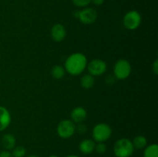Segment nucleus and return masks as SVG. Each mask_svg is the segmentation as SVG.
Returning <instances> with one entry per match:
<instances>
[{
  "mask_svg": "<svg viewBox=\"0 0 158 157\" xmlns=\"http://www.w3.org/2000/svg\"><path fill=\"white\" fill-rule=\"evenodd\" d=\"M75 130H77L80 134H83L86 132V130H87V128H86V126H85V125L81 124V123H80V124H79L78 126H77V127H76Z\"/></svg>",
  "mask_w": 158,
  "mask_h": 157,
  "instance_id": "21",
  "label": "nucleus"
},
{
  "mask_svg": "<svg viewBox=\"0 0 158 157\" xmlns=\"http://www.w3.org/2000/svg\"><path fill=\"white\" fill-rule=\"evenodd\" d=\"M91 2H93L96 6H101L104 2V0H91Z\"/></svg>",
  "mask_w": 158,
  "mask_h": 157,
  "instance_id": "24",
  "label": "nucleus"
},
{
  "mask_svg": "<svg viewBox=\"0 0 158 157\" xmlns=\"http://www.w3.org/2000/svg\"><path fill=\"white\" fill-rule=\"evenodd\" d=\"M73 3L77 7H86L91 3V0H72Z\"/></svg>",
  "mask_w": 158,
  "mask_h": 157,
  "instance_id": "19",
  "label": "nucleus"
},
{
  "mask_svg": "<svg viewBox=\"0 0 158 157\" xmlns=\"http://www.w3.org/2000/svg\"><path fill=\"white\" fill-rule=\"evenodd\" d=\"M143 157H158V146L157 144H151L145 149Z\"/></svg>",
  "mask_w": 158,
  "mask_h": 157,
  "instance_id": "16",
  "label": "nucleus"
},
{
  "mask_svg": "<svg viewBox=\"0 0 158 157\" xmlns=\"http://www.w3.org/2000/svg\"><path fill=\"white\" fill-rule=\"evenodd\" d=\"M87 60L83 54L77 52L69 55L66 60L65 67L66 70L70 75H78L81 74L86 69Z\"/></svg>",
  "mask_w": 158,
  "mask_h": 157,
  "instance_id": "1",
  "label": "nucleus"
},
{
  "mask_svg": "<svg viewBox=\"0 0 158 157\" xmlns=\"http://www.w3.org/2000/svg\"><path fill=\"white\" fill-rule=\"evenodd\" d=\"M28 157H39V156L36 155H30L29 156H28Z\"/></svg>",
  "mask_w": 158,
  "mask_h": 157,
  "instance_id": "26",
  "label": "nucleus"
},
{
  "mask_svg": "<svg viewBox=\"0 0 158 157\" xmlns=\"http://www.w3.org/2000/svg\"><path fill=\"white\" fill-rule=\"evenodd\" d=\"M74 15L76 18H79L82 23L86 25L92 24L97 18V11L93 8H86L81 11H77Z\"/></svg>",
  "mask_w": 158,
  "mask_h": 157,
  "instance_id": "7",
  "label": "nucleus"
},
{
  "mask_svg": "<svg viewBox=\"0 0 158 157\" xmlns=\"http://www.w3.org/2000/svg\"><path fill=\"white\" fill-rule=\"evenodd\" d=\"M52 75L56 79H60L65 75V69L61 66H55L52 69Z\"/></svg>",
  "mask_w": 158,
  "mask_h": 157,
  "instance_id": "17",
  "label": "nucleus"
},
{
  "mask_svg": "<svg viewBox=\"0 0 158 157\" xmlns=\"http://www.w3.org/2000/svg\"><path fill=\"white\" fill-rule=\"evenodd\" d=\"M141 23V15L138 12L132 10L125 14L123 17V25L129 30H134L140 26Z\"/></svg>",
  "mask_w": 158,
  "mask_h": 157,
  "instance_id": "5",
  "label": "nucleus"
},
{
  "mask_svg": "<svg viewBox=\"0 0 158 157\" xmlns=\"http://www.w3.org/2000/svg\"><path fill=\"white\" fill-rule=\"evenodd\" d=\"M86 111L83 107H76L71 112V119L73 122L80 123L86 118Z\"/></svg>",
  "mask_w": 158,
  "mask_h": 157,
  "instance_id": "11",
  "label": "nucleus"
},
{
  "mask_svg": "<svg viewBox=\"0 0 158 157\" xmlns=\"http://www.w3.org/2000/svg\"><path fill=\"white\" fill-rule=\"evenodd\" d=\"M88 71L91 75H100L106 70V64L101 59H93L87 66Z\"/></svg>",
  "mask_w": 158,
  "mask_h": 157,
  "instance_id": "8",
  "label": "nucleus"
},
{
  "mask_svg": "<svg viewBox=\"0 0 158 157\" xmlns=\"http://www.w3.org/2000/svg\"><path fill=\"white\" fill-rule=\"evenodd\" d=\"M66 157H79V156H77V155H68V156Z\"/></svg>",
  "mask_w": 158,
  "mask_h": 157,
  "instance_id": "25",
  "label": "nucleus"
},
{
  "mask_svg": "<svg viewBox=\"0 0 158 157\" xmlns=\"http://www.w3.org/2000/svg\"><path fill=\"white\" fill-rule=\"evenodd\" d=\"M152 70H153V72H154V74H155V75H157L158 74V61H157V59H156L155 62H154V64H153Z\"/></svg>",
  "mask_w": 158,
  "mask_h": 157,
  "instance_id": "23",
  "label": "nucleus"
},
{
  "mask_svg": "<svg viewBox=\"0 0 158 157\" xmlns=\"http://www.w3.org/2000/svg\"><path fill=\"white\" fill-rule=\"evenodd\" d=\"M95 143L93 140L86 139L80 143V150L83 154H90L95 150Z\"/></svg>",
  "mask_w": 158,
  "mask_h": 157,
  "instance_id": "12",
  "label": "nucleus"
},
{
  "mask_svg": "<svg viewBox=\"0 0 158 157\" xmlns=\"http://www.w3.org/2000/svg\"><path fill=\"white\" fill-rule=\"evenodd\" d=\"M49 157H58V156H57V155H50V156H49Z\"/></svg>",
  "mask_w": 158,
  "mask_h": 157,
  "instance_id": "27",
  "label": "nucleus"
},
{
  "mask_svg": "<svg viewBox=\"0 0 158 157\" xmlns=\"http://www.w3.org/2000/svg\"><path fill=\"white\" fill-rule=\"evenodd\" d=\"M94 83H95V80L93 75H91L90 74H87V75H85L82 77L81 80H80V84H81L82 87L84 88V89H90L94 86Z\"/></svg>",
  "mask_w": 158,
  "mask_h": 157,
  "instance_id": "14",
  "label": "nucleus"
},
{
  "mask_svg": "<svg viewBox=\"0 0 158 157\" xmlns=\"http://www.w3.org/2000/svg\"><path fill=\"white\" fill-rule=\"evenodd\" d=\"M76 126L73 122L65 119L60 122L57 126V134L63 139H68L73 136L75 132Z\"/></svg>",
  "mask_w": 158,
  "mask_h": 157,
  "instance_id": "6",
  "label": "nucleus"
},
{
  "mask_svg": "<svg viewBox=\"0 0 158 157\" xmlns=\"http://www.w3.org/2000/svg\"><path fill=\"white\" fill-rule=\"evenodd\" d=\"M114 72L115 77L118 79H125L131 72V66L126 59H119L114 65Z\"/></svg>",
  "mask_w": 158,
  "mask_h": 157,
  "instance_id": "4",
  "label": "nucleus"
},
{
  "mask_svg": "<svg viewBox=\"0 0 158 157\" xmlns=\"http://www.w3.org/2000/svg\"><path fill=\"white\" fill-rule=\"evenodd\" d=\"M134 150L132 142L128 139L117 140L114 146V152L117 157H130L132 155Z\"/></svg>",
  "mask_w": 158,
  "mask_h": 157,
  "instance_id": "2",
  "label": "nucleus"
},
{
  "mask_svg": "<svg viewBox=\"0 0 158 157\" xmlns=\"http://www.w3.org/2000/svg\"><path fill=\"white\" fill-rule=\"evenodd\" d=\"M1 143L3 147L7 150L13 149V148L15 146V138L13 135L10 133L5 134L2 137Z\"/></svg>",
  "mask_w": 158,
  "mask_h": 157,
  "instance_id": "13",
  "label": "nucleus"
},
{
  "mask_svg": "<svg viewBox=\"0 0 158 157\" xmlns=\"http://www.w3.org/2000/svg\"><path fill=\"white\" fill-rule=\"evenodd\" d=\"M66 29L65 27L61 24H56L51 29L50 35L52 39L56 42H60L63 41L66 37Z\"/></svg>",
  "mask_w": 158,
  "mask_h": 157,
  "instance_id": "9",
  "label": "nucleus"
},
{
  "mask_svg": "<svg viewBox=\"0 0 158 157\" xmlns=\"http://www.w3.org/2000/svg\"><path fill=\"white\" fill-rule=\"evenodd\" d=\"M11 123V115L6 108L0 106V132L5 130Z\"/></svg>",
  "mask_w": 158,
  "mask_h": 157,
  "instance_id": "10",
  "label": "nucleus"
},
{
  "mask_svg": "<svg viewBox=\"0 0 158 157\" xmlns=\"http://www.w3.org/2000/svg\"><path fill=\"white\" fill-rule=\"evenodd\" d=\"M112 129L109 125L106 123H99L94 126L93 129V137L98 143H104L110 137Z\"/></svg>",
  "mask_w": 158,
  "mask_h": 157,
  "instance_id": "3",
  "label": "nucleus"
},
{
  "mask_svg": "<svg viewBox=\"0 0 158 157\" xmlns=\"http://www.w3.org/2000/svg\"><path fill=\"white\" fill-rule=\"evenodd\" d=\"M0 157H13L12 156V153L10 152H9L8 150L6 151H2L0 152Z\"/></svg>",
  "mask_w": 158,
  "mask_h": 157,
  "instance_id": "22",
  "label": "nucleus"
},
{
  "mask_svg": "<svg viewBox=\"0 0 158 157\" xmlns=\"http://www.w3.org/2000/svg\"><path fill=\"white\" fill-rule=\"evenodd\" d=\"M95 150L98 152L99 154H103L106 151V146L104 143H98L95 146Z\"/></svg>",
  "mask_w": 158,
  "mask_h": 157,
  "instance_id": "20",
  "label": "nucleus"
},
{
  "mask_svg": "<svg viewBox=\"0 0 158 157\" xmlns=\"http://www.w3.org/2000/svg\"><path fill=\"white\" fill-rule=\"evenodd\" d=\"M132 143L134 148L137 149H142L146 147L148 141H147V139L143 135H137L134 138Z\"/></svg>",
  "mask_w": 158,
  "mask_h": 157,
  "instance_id": "15",
  "label": "nucleus"
},
{
  "mask_svg": "<svg viewBox=\"0 0 158 157\" xmlns=\"http://www.w3.org/2000/svg\"><path fill=\"white\" fill-rule=\"evenodd\" d=\"M26 153V149L23 146H16L13 148L12 155L13 157H24Z\"/></svg>",
  "mask_w": 158,
  "mask_h": 157,
  "instance_id": "18",
  "label": "nucleus"
}]
</instances>
